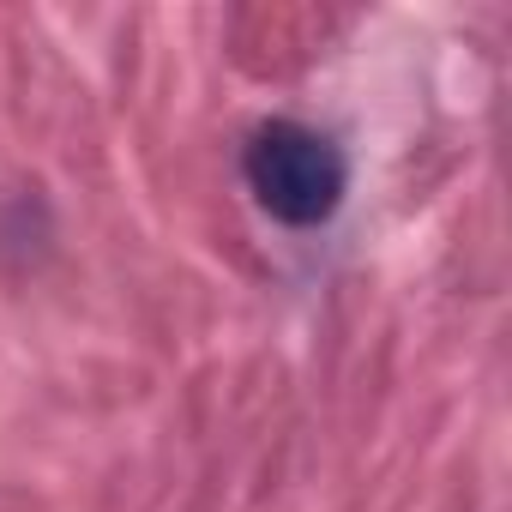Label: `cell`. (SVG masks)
<instances>
[{
    "label": "cell",
    "mask_w": 512,
    "mask_h": 512,
    "mask_svg": "<svg viewBox=\"0 0 512 512\" xmlns=\"http://www.w3.org/2000/svg\"><path fill=\"white\" fill-rule=\"evenodd\" d=\"M241 169H247L253 199H260L278 223H290V229L326 223V217L344 205V187H350L344 151H338L326 133L302 127V121H272V127H260V133L247 139Z\"/></svg>",
    "instance_id": "6da1fadb"
}]
</instances>
